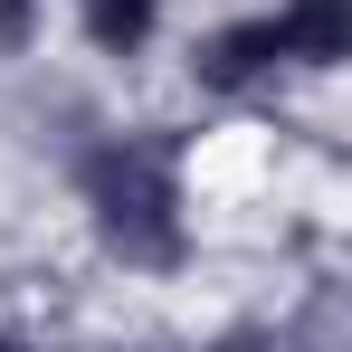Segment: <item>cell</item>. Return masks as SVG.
Listing matches in <instances>:
<instances>
[{
	"label": "cell",
	"mask_w": 352,
	"mask_h": 352,
	"mask_svg": "<svg viewBox=\"0 0 352 352\" xmlns=\"http://www.w3.org/2000/svg\"><path fill=\"white\" fill-rule=\"evenodd\" d=\"M76 190H86V219L115 248L124 267H181L190 257V210H181V172L153 153V143H96L76 162Z\"/></svg>",
	"instance_id": "6da1fadb"
},
{
	"label": "cell",
	"mask_w": 352,
	"mask_h": 352,
	"mask_svg": "<svg viewBox=\"0 0 352 352\" xmlns=\"http://www.w3.org/2000/svg\"><path fill=\"white\" fill-rule=\"evenodd\" d=\"M276 67H286V29H276V10H267V19H229V29H210V38L190 48V76L219 86V96L276 76Z\"/></svg>",
	"instance_id": "7a4b0ae2"
},
{
	"label": "cell",
	"mask_w": 352,
	"mask_h": 352,
	"mask_svg": "<svg viewBox=\"0 0 352 352\" xmlns=\"http://www.w3.org/2000/svg\"><path fill=\"white\" fill-rule=\"evenodd\" d=\"M276 29H286V58L333 67V58L352 48V0H286V10H276Z\"/></svg>",
	"instance_id": "3957f363"
},
{
	"label": "cell",
	"mask_w": 352,
	"mask_h": 352,
	"mask_svg": "<svg viewBox=\"0 0 352 352\" xmlns=\"http://www.w3.org/2000/svg\"><path fill=\"white\" fill-rule=\"evenodd\" d=\"M153 29H162V0H86V38L105 58H143Z\"/></svg>",
	"instance_id": "277c9868"
},
{
	"label": "cell",
	"mask_w": 352,
	"mask_h": 352,
	"mask_svg": "<svg viewBox=\"0 0 352 352\" xmlns=\"http://www.w3.org/2000/svg\"><path fill=\"white\" fill-rule=\"evenodd\" d=\"M38 38V0H0V58H19Z\"/></svg>",
	"instance_id": "5b68a950"
},
{
	"label": "cell",
	"mask_w": 352,
	"mask_h": 352,
	"mask_svg": "<svg viewBox=\"0 0 352 352\" xmlns=\"http://www.w3.org/2000/svg\"><path fill=\"white\" fill-rule=\"evenodd\" d=\"M210 352H267V343H248V333H238V343H210Z\"/></svg>",
	"instance_id": "8992f818"
},
{
	"label": "cell",
	"mask_w": 352,
	"mask_h": 352,
	"mask_svg": "<svg viewBox=\"0 0 352 352\" xmlns=\"http://www.w3.org/2000/svg\"><path fill=\"white\" fill-rule=\"evenodd\" d=\"M0 352H29V343H0Z\"/></svg>",
	"instance_id": "52a82bcc"
}]
</instances>
